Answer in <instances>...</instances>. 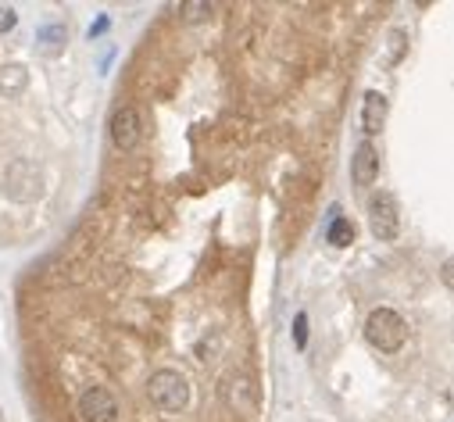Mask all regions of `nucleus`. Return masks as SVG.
Listing matches in <instances>:
<instances>
[{
	"mask_svg": "<svg viewBox=\"0 0 454 422\" xmlns=\"http://www.w3.org/2000/svg\"><path fill=\"white\" fill-rule=\"evenodd\" d=\"M365 340L379 354H397L404 347V340H408V322L393 308H376L365 319Z\"/></svg>",
	"mask_w": 454,
	"mask_h": 422,
	"instance_id": "1",
	"label": "nucleus"
},
{
	"mask_svg": "<svg viewBox=\"0 0 454 422\" xmlns=\"http://www.w3.org/2000/svg\"><path fill=\"white\" fill-rule=\"evenodd\" d=\"M368 230L383 244H390V240L401 237V207H397L393 193H376L368 200Z\"/></svg>",
	"mask_w": 454,
	"mask_h": 422,
	"instance_id": "2",
	"label": "nucleus"
},
{
	"mask_svg": "<svg viewBox=\"0 0 454 422\" xmlns=\"http://www.w3.org/2000/svg\"><path fill=\"white\" fill-rule=\"evenodd\" d=\"M376 175H379V154L368 140H361L354 147V158H351V179H354V186L368 190L376 182Z\"/></svg>",
	"mask_w": 454,
	"mask_h": 422,
	"instance_id": "3",
	"label": "nucleus"
},
{
	"mask_svg": "<svg viewBox=\"0 0 454 422\" xmlns=\"http://www.w3.org/2000/svg\"><path fill=\"white\" fill-rule=\"evenodd\" d=\"M386 115H390V101L379 90H368L365 101H361V129H365V136H376L386 125Z\"/></svg>",
	"mask_w": 454,
	"mask_h": 422,
	"instance_id": "4",
	"label": "nucleus"
},
{
	"mask_svg": "<svg viewBox=\"0 0 454 422\" xmlns=\"http://www.w3.org/2000/svg\"><path fill=\"white\" fill-rule=\"evenodd\" d=\"M326 240H329L333 247H347V244H354V226H351V219L336 215L333 226H329V233H326Z\"/></svg>",
	"mask_w": 454,
	"mask_h": 422,
	"instance_id": "5",
	"label": "nucleus"
},
{
	"mask_svg": "<svg viewBox=\"0 0 454 422\" xmlns=\"http://www.w3.org/2000/svg\"><path fill=\"white\" fill-rule=\"evenodd\" d=\"M440 279H443V287L454 294V258H447V262L440 265Z\"/></svg>",
	"mask_w": 454,
	"mask_h": 422,
	"instance_id": "6",
	"label": "nucleus"
},
{
	"mask_svg": "<svg viewBox=\"0 0 454 422\" xmlns=\"http://www.w3.org/2000/svg\"><path fill=\"white\" fill-rule=\"evenodd\" d=\"M304 326H308V319H304V315H297V322H294V333H297V347H304V340H308V329H304Z\"/></svg>",
	"mask_w": 454,
	"mask_h": 422,
	"instance_id": "7",
	"label": "nucleus"
}]
</instances>
